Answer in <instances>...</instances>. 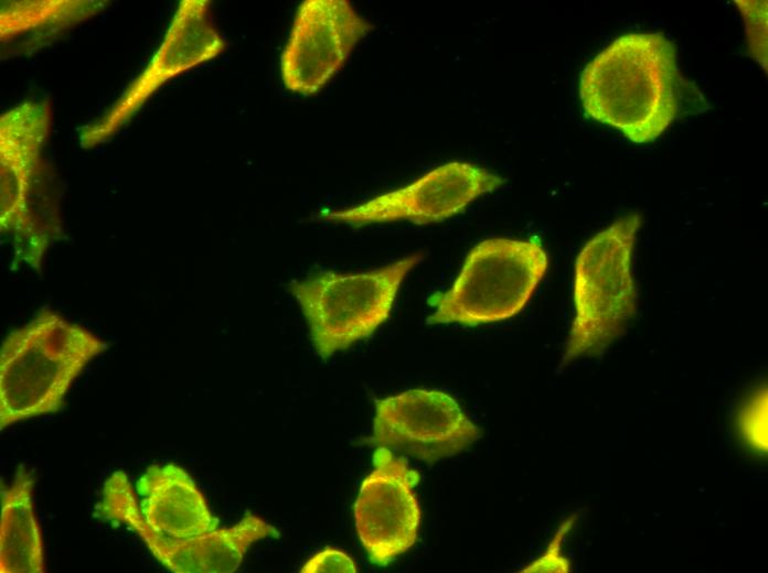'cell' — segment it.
Wrapping results in <instances>:
<instances>
[{"label": "cell", "instance_id": "9a60e30c", "mask_svg": "<svg viewBox=\"0 0 768 573\" xmlns=\"http://www.w3.org/2000/svg\"><path fill=\"white\" fill-rule=\"evenodd\" d=\"M104 0H6L0 6V41L54 39L102 13Z\"/></svg>", "mask_w": 768, "mask_h": 573}, {"label": "cell", "instance_id": "30bf717a", "mask_svg": "<svg viewBox=\"0 0 768 573\" xmlns=\"http://www.w3.org/2000/svg\"><path fill=\"white\" fill-rule=\"evenodd\" d=\"M419 480L406 457L376 448L353 508L359 539L373 563L385 566L416 542L422 511L414 489Z\"/></svg>", "mask_w": 768, "mask_h": 573}, {"label": "cell", "instance_id": "52a82bcc", "mask_svg": "<svg viewBox=\"0 0 768 573\" xmlns=\"http://www.w3.org/2000/svg\"><path fill=\"white\" fill-rule=\"evenodd\" d=\"M209 0H181L150 61L114 104L81 129L84 149L113 138L170 79L221 55L227 47L211 17Z\"/></svg>", "mask_w": 768, "mask_h": 573}, {"label": "cell", "instance_id": "e0dca14e", "mask_svg": "<svg viewBox=\"0 0 768 573\" xmlns=\"http://www.w3.org/2000/svg\"><path fill=\"white\" fill-rule=\"evenodd\" d=\"M576 516L565 520L552 538L546 551L533 563L524 567L522 572H569L570 564L562 554L564 538L574 525Z\"/></svg>", "mask_w": 768, "mask_h": 573}, {"label": "cell", "instance_id": "9c48e42d", "mask_svg": "<svg viewBox=\"0 0 768 573\" xmlns=\"http://www.w3.org/2000/svg\"><path fill=\"white\" fill-rule=\"evenodd\" d=\"M373 29L348 0H303L280 55V76L291 93H319Z\"/></svg>", "mask_w": 768, "mask_h": 573}, {"label": "cell", "instance_id": "7a4b0ae2", "mask_svg": "<svg viewBox=\"0 0 768 573\" xmlns=\"http://www.w3.org/2000/svg\"><path fill=\"white\" fill-rule=\"evenodd\" d=\"M108 345L86 327L43 310L0 349L1 430L60 411L73 382Z\"/></svg>", "mask_w": 768, "mask_h": 573}, {"label": "cell", "instance_id": "ac0fdd59", "mask_svg": "<svg viewBox=\"0 0 768 573\" xmlns=\"http://www.w3.org/2000/svg\"><path fill=\"white\" fill-rule=\"evenodd\" d=\"M302 573L358 572V567L345 552L327 547L311 556L301 567Z\"/></svg>", "mask_w": 768, "mask_h": 573}, {"label": "cell", "instance_id": "8fae6325", "mask_svg": "<svg viewBox=\"0 0 768 573\" xmlns=\"http://www.w3.org/2000/svg\"><path fill=\"white\" fill-rule=\"evenodd\" d=\"M481 436V430L448 393L410 389L375 402L373 437L428 463L456 455Z\"/></svg>", "mask_w": 768, "mask_h": 573}, {"label": "cell", "instance_id": "6da1fadb", "mask_svg": "<svg viewBox=\"0 0 768 573\" xmlns=\"http://www.w3.org/2000/svg\"><path fill=\"white\" fill-rule=\"evenodd\" d=\"M678 79L673 42L661 32H631L586 64L579 98L586 117L649 143L676 117Z\"/></svg>", "mask_w": 768, "mask_h": 573}, {"label": "cell", "instance_id": "2e32d148", "mask_svg": "<svg viewBox=\"0 0 768 573\" xmlns=\"http://www.w3.org/2000/svg\"><path fill=\"white\" fill-rule=\"evenodd\" d=\"M767 388L756 389L740 407L737 417L738 434L744 444L758 454H766L767 441Z\"/></svg>", "mask_w": 768, "mask_h": 573}, {"label": "cell", "instance_id": "ba28073f", "mask_svg": "<svg viewBox=\"0 0 768 573\" xmlns=\"http://www.w3.org/2000/svg\"><path fill=\"white\" fill-rule=\"evenodd\" d=\"M51 128L47 100H26L0 116V229L13 236L19 255L35 270L47 245L34 224L31 191Z\"/></svg>", "mask_w": 768, "mask_h": 573}, {"label": "cell", "instance_id": "5b68a950", "mask_svg": "<svg viewBox=\"0 0 768 573\" xmlns=\"http://www.w3.org/2000/svg\"><path fill=\"white\" fill-rule=\"evenodd\" d=\"M415 253L365 272H320L288 285L309 326L318 354H332L369 337L390 316Z\"/></svg>", "mask_w": 768, "mask_h": 573}, {"label": "cell", "instance_id": "3957f363", "mask_svg": "<svg viewBox=\"0 0 768 573\" xmlns=\"http://www.w3.org/2000/svg\"><path fill=\"white\" fill-rule=\"evenodd\" d=\"M640 215L621 216L589 239L574 269L575 316L563 364L598 357L618 339L637 312L632 252Z\"/></svg>", "mask_w": 768, "mask_h": 573}, {"label": "cell", "instance_id": "8992f818", "mask_svg": "<svg viewBox=\"0 0 768 573\" xmlns=\"http://www.w3.org/2000/svg\"><path fill=\"white\" fill-rule=\"evenodd\" d=\"M96 513L134 530L152 555L174 573L234 572L253 543L280 534L274 526L249 512L233 527L216 528L188 539L158 533L147 525L122 471L113 473L105 480Z\"/></svg>", "mask_w": 768, "mask_h": 573}, {"label": "cell", "instance_id": "4fadbf2b", "mask_svg": "<svg viewBox=\"0 0 768 573\" xmlns=\"http://www.w3.org/2000/svg\"><path fill=\"white\" fill-rule=\"evenodd\" d=\"M140 511L158 533L188 539L217 528L203 494L180 466L153 464L137 483Z\"/></svg>", "mask_w": 768, "mask_h": 573}, {"label": "cell", "instance_id": "5bb4252c", "mask_svg": "<svg viewBox=\"0 0 768 573\" xmlns=\"http://www.w3.org/2000/svg\"><path fill=\"white\" fill-rule=\"evenodd\" d=\"M34 475L20 466L1 490L0 572L43 573V542L33 507Z\"/></svg>", "mask_w": 768, "mask_h": 573}, {"label": "cell", "instance_id": "277c9868", "mask_svg": "<svg viewBox=\"0 0 768 573\" xmlns=\"http://www.w3.org/2000/svg\"><path fill=\"white\" fill-rule=\"evenodd\" d=\"M547 267L537 240L486 239L470 250L450 289L429 299L435 310L427 323L474 326L510 318L525 307Z\"/></svg>", "mask_w": 768, "mask_h": 573}, {"label": "cell", "instance_id": "7c38bea8", "mask_svg": "<svg viewBox=\"0 0 768 573\" xmlns=\"http://www.w3.org/2000/svg\"><path fill=\"white\" fill-rule=\"evenodd\" d=\"M504 182L483 167L452 161L401 188L349 208L329 212L323 219L351 226L396 220L437 223L462 212L476 198L499 188Z\"/></svg>", "mask_w": 768, "mask_h": 573}]
</instances>
